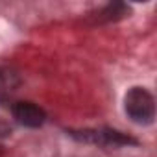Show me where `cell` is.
Listing matches in <instances>:
<instances>
[{"label":"cell","instance_id":"cell-1","mask_svg":"<svg viewBox=\"0 0 157 157\" xmlns=\"http://www.w3.org/2000/svg\"><path fill=\"white\" fill-rule=\"evenodd\" d=\"M126 115L135 124H151L155 118V100L153 94L144 87H131L124 98Z\"/></svg>","mask_w":157,"mask_h":157},{"label":"cell","instance_id":"cell-2","mask_svg":"<svg viewBox=\"0 0 157 157\" xmlns=\"http://www.w3.org/2000/svg\"><path fill=\"white\" fill-rule=\"evenodd\" d=\"M13 118L24 128H41L46 120V113L33 102H15L11 105Z\"/></svg>","mask_w":157,"mask_h":157},{"label":"cell","instance_id":"cell-3","mask_svg":"<svg viewBox=\"0 0 157 157\" xmlns=\"http://www.w3.org/2000/svg\"><path fill=\"white\" fill-rule=\"evenodd\" d=\"M82 135H76L80 137L82 140H87V142H94V144H104V146H122V144H135L137 140L126 137L124 133L120 131H115V129H85V131H80Z\"/></svg>","mask_w":157,"mask_h":157},{"label":"cell","instance_id":"cell-4","mask_svg":"<svg viewBox=\"0 0 157 157\" xmlns=\"http://www.w3.org/2000/svg\"><path fill=\"white\" fill-rule=\"evenodd\" d=\"M19 85H21L19 74L8 67H0V100L10 98Z\"/></svg>","mask_w":157,"mask_h":157}]
</instances>
